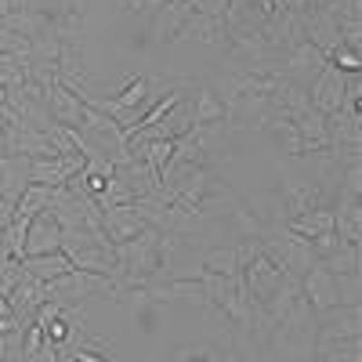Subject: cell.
<instances>
[{
    "label": "cell",
    "mask_w": 362,
    "mask_h": 362,
    "mask_svg": "<svg viewBox=\"0 0 362 362\" xmlns=\"http://www.w3.org/2000/svg\"><path fill=\"white\" fill-rule=\"evenodd\" d=\"M119 272L127 276V286L138 290L145 283H153L163 276V261H160V232L156 228H145L141 235L127 239V243H116L112 247Z\"/></svg>",
    "instance_id": "1"
},
{
    "label": "cell",
    "mask_w": 362,
    "mask_h": 362,
    "mask_svg": "<svg viewBox=\"0 0 362 362\" xmlns=\"http://www.w3.org/2000/svg\"><path fill=\"white\" fill-rule=\"evenodd\" d=\"M257 247H261V254H264L272 264L283 268V272H290L293 279H300V276H305V272L319 261L308 239L293 235L286 225H264V232H261V239H257Z\"/></svg>",
    "instance_id": "2"
},
{
    "label": "cell",
    "mask_w": 362,
    "mask_h": 362,
    "mask_svg": "<svg viewBox=\"0 0 362 362\" xmlns=\"http://www.w3.org/2000/svg\"><path fill=\"white\" fill-rule=\"evenodd\" d=\"M47 286H51V300H54V305H62V308L83 305V300H90V297H112L116 300L112 279L109 276H95V272H83V268H73L69 276L54 279Z\"/></svg>",
    "instance_id": "3"
},
{
    "label": "cell",
    "mask_w": 362,
    "mask_h": 362,
    "mask_svg": "<svg viewBox=\"0 0 362 362\" xmlns=\"http://www.w3.org/2000/svg\"><path fill=\"white\" fill-rule=\"evenodd\" d=\"M329 62H326V54L315 47V44H297L290 54H283V66H279V76L283 80H290V83H297V87H308L322 69H326Z\"/></svg>",
    "instance_id": "4"
},
{
    "label": "cell",
    "mask_w": 362,
    "mask_h": 362,
    "mask_svg": "<svg viewBox=\"0 0 362 362\" xmlns=\"http://www.w3.org/2000/svg\"><path fill=\"white\" fill-rule=\"evenodd\" d=\"M315 337L326 341L362 337V305H337V308L315 312Z\"/></svg>",
    "instance_id": "5"
},
{
    "label": "cell",
    "mask_w": 362,
    "mask_h": 362,
    "mask_svg": "<svg viewBox=\"0 0 362 362\" xmlns=\"http://www.w3.org/2000/svg\"><path fill=\"white\" fill-rule=\"evenodd\" d=\"M276 15L272 0H228L225 8V33H261V25Z\"/></svg>",
    "instance_id": "6"
},
{
    "label": "cell",
    "mask_w": 362,
    "mask_h": 362,
    "mask_svg": "<svg viewBox=\"0 0 362 362\" xmlns=\"http://www.w3.org/2000/svg\"><path fill=\"white\" fill-rule=\"evenodd\" d=\"M261 37H264V44L276 51V54H290L297 44L308 40V37H305V18H297V15H290V11H276V15L261 25Z\"/></svg>",
    "instance_id": "7"
},
{
    "label": "cell",
    "mask_w": 362,
    "mask_h": 362,
    "mask_svg": "<svg viewBox=\"0 0 362 362\" xmlns=\"http://www.w3.org/2000/svg\"><path fill=\"white\" fill-rule=\"evenodd\" d=\"M51 300V286L47 283H40V279H33V276H22L18 279V286L8 293V305H11V315L18 319V326H29L37 319V312Z\"/></svg>",
    "instance_id": "8"
},
{
    "label": "cell",
    "mask_w": 362,
    "mask_h": 362,
    "mask_svg": "<svg viewBox=\"0 0 362 362\" xmlns=\"http://www.w3.org/2000/svg\"><path fill=\"white\" fill-rule=\"evenodd\" d=\"M83 170V156L80 153H66V156H40V160H29V181L47 189L66 185L69 177H76Z\"/></svg>",
    "instance_id": "9"
},
{
    "label": "cell",
    "mask_w": 362,
    "mask_h": 362,
    "mask_svg": "<svg viewBox=\"0 0 362 362\" xmlns=\"http://www.w3.org/2000/svg\"><path fill=\"white\" fill-rule=\"evenodd\" d=\"M44 109L51 112L54 124H62V127H80V124H83V109H87V102H83L80 95H73L66 83L51 80V83L44 87Z\"/></svg>",
    "instance_id": "10"
},
{
    "label": "cell",
    "mask_w": 362,
    "mask_h": 362,
    "mask_svg": "<svg viewBox=\"0 0 362 362\" xmlns=\"http://www.w3.org/2000/svg\"><path fill=\"white\" fill-rule=\"evenodd\" d=\"M300 293L305 300L312 305V312H326V308H337L341 297H337V276L334 272H326L319 261L300 276Z\"/></svg>",
    "instance_id": "11"
},
{
    "label": "cell",
    "mask_w": 362,
    "mask_h": 362,
    "mask_svg": "<svg viewBox=\"0 0 362 362\" xmlns=\"http://www.w3.org/2000/svg\"><path fill=\"white\" fill-rule=\"evenodd\" d=\"M308 102L315 112L329 116V112H337L344 105V73L337 66H326L312 83H308Z\"/></svg>",
    "instance_id": "12"
},
{
    "label": "cell",
    "mask_w": 362,
    "mask_h": 362,
    "mask_svg": "<svg viewBox=\"0 0 362 362\" xmlns=\"http://www.w3.org/2000/svg\"><path fill=\"white\" fill-rule=\"evenodd\" d=\"M62 250V225L51 210L37 214L29 221V232H25V257H40V254H54Z\"/></svg>",
    "instance_id": "13"
},
{
    "label": "cell",
    "mask_w": 362,
    "mask_h": 362,
    "mask_svg": "<svg viewBox=\"0 0 362 362\" xmlns=\"http://www.w3.org/2000/svg\"><path fill=\"white\" fill-rule=\"evenodd\" d=\"M148 225L138 218V210L131 206V203H124V206H105L102 210V232H105V239L116 247V243H127V239H134V235H141Z\"/></svg>",
    "instance_id": "14"
},
{
    "label": "cell",
    "mask_w": 362,
    "mask_h": 362,
    "mask_svg": "<svg viewBox=\"0 0 362 362\" xmlns=\"http://www.w3.org/2000/svg\"><path fill=\"white\" fill-rule=\"evenodd\" d=\"M189 15H192V4H189V0H167L160 11H153V29H148L153 47L174 44V37L181 33V25H185Z\"/></svg>",
    "instance_id": "15"
},
{
    "label": "cell",
    "mask_w": 362,
    "mask_h": 362,
    "mask_svg": "<svg viewBox=\"0 0 362 362\" xmlns=\"http://www.w3.org/2000/svg\"><path fill=\"white\" fill-rule=\"evenodd\" d=\"M305 37L308 44H315L326 58L341 47V25H337V15H329L322 8H308L305 11Z\"/></svg>",
    "instance_id": "16"
},
{
    "label": "cell",
    "mask_w": 362,
    "mask_h": 362,
    "mask_svg": "<svg viewBox=\"0 0 362 362\" xmlns=\"http://www.w3.org/2000/svg\"><path fill=\"white\" fill-rule=\"evenodd\" d=\"M177 40H199V44H228V33H225V18L218 15H189L185 25H181V33L174 37Z\"/></svg>",
    "instance_id": "17"
},
{
    "label": "cell",
    "mask_w": 362,
    "mask_h": 362,
    "mask_svg": "<svg viewBox=\"0 0 362 362\" xmlns=\"http://www.w3.org/2000/svg\"><path fill=\"white\" fill-rule=\"evenodd\" d=\"M25 185H29V156H8V153H0V196L15 206Z\"/></svg>",
    "instance_id": "18"
},
{
    "label": "cell",
    "mask_w": 362,
    "mask_h": 362,
    "mask_svg": "<svg viewBox=\"0 0 362 362\" xmlns=\"http://www.w3.org/2000/svg\"><path fill=\"white\" fill-rule=\"evenodd\" d=\"M329 210H334V232L344 243H358L362 239V203L351 196H337Z\"/></svg>",
    "instance_id": "19"
},
{
    "label": "cell",
    "mask_w": 362,
    "mask_h": 362,
    "mask_svg": "<svg viewBox=\"0 0 362 362\" xmlns=\"http://www.w3.org/2000/svg\"><path fill=\"white\" fill-rule=\"evenodd\" d=\"M293 127H297L300 141H305V156H312V153H322V148H329L326 116H322V112H315V109H305L300 116H293Z\"/></svg>",
    "instance_id": "20"
},
{
    "label": "cell",
    "mask_w": 362,
    "mask_h": 362,
    "mask_svg": "<svg viewBox=\"0 0 362 362\" xmlns=\"http://www.w3.org/2000/svg\"><path fill=\"white\" fill-rule=\"evenodd\" d=\"M22 268H25V276H33L40 283H54V279L69 276L73 261L62 250H54V254H40V257H22Z\"/></svg>",
    "instance_id": "21"
},
{
    "label": "cell",
    "mask_w": 362,
    "mask_h": 362,
    "mask_svg": "<svg viewBox=\"0 0 362 362\" xmlns=\"http://www.w3.org/2000/svg\"><path fill=\"white\" fill-rule=\"evenodd\" d=\"M312 362H362V337H344V341L315 337Z\"/></svg>",
    "instance_id": "22"
},
{
    "label": "cell",
    "mask_w": 362,
    "mask_h": 362,
    "mask_svg": "<svg viewBox=\"0 0 362 362\" xmlns=\"http://www.w3.org/2000/svg\"><path fill=\"white\" fill-rule=\"evenodd\" d=\"M286 228H290L293 235H300V239H312V235H319V232H329V228H334V210H329V206L305 210V214L290 218Z\"/></svg>",
    "instance_id": "23"
},
{
    "label": "cell",
    "mask_w": 362,
    "mask_h": 362,
    "mask_svg": "<svg viewBox=\"0 0 362 362\" xmlns=\"http://www.w3.org/2000/svg\"><path fill=\"white\" fill-rule=\"evenodd\" d=\"M264 131L283 145L286 156H305V141H300V134H297V127H293V119H286V116H279V112H272V116L264 119Z\"/></svg>",
    "instance_id": "24"
},
{
    "label": "cell",
    "mask_w": 362,
    "mask_h": 362,
    "mask_svg": "<svg viewBox=\"0 0 362 362\" xmlns=\"http://www.w3.org/2000/svg\"><path fill=\"white\" fill-rule=\"evenodd\" d=\"M228 221H232V232H235V239H261V232H264V225H261V218L250 210V203H243V199H232L228 203Z\"/></svg>",
    "instance_id": "25"
},
{
    "label": "cell",
    "mask_w": 362,
    "mask_h": 362,
    "mask_svg": "<svg viewBox=\"0 0 362 362\" xmlns=\"http://www.w3.org/2000/svg\"><path fill=\"white\" fill-rule=\"evenodd\" d=\"M199 286H203V297H206V305L210 308H225V300L232 297V290H235V276H218V272H206V268H199Z\"/></svg>",
    "instance_id": "26"
},
{
    "label": "cell",
    "mask_w": 362,
    "mask_h": 362,
    "mask_svg": "<svg viewBox=\"0 0 362 362\" xmlns=\"http://www.w3.org/2000/svg\"><path fill=\"white\" fill-rule=\"evenodd\" d=\"M196 124H225V102L210 87H199L192 98V127Z\"/></svg>",
    "instance_id": "27"
},
{
    "label": "cell",
    "mask_w": 362,
    "mask_h": 362,
    "mask_svg": "<svg viewBox=\"0 0 362 362\" xmlns=\"http://www.w3.org/2000/svg\"><path fill=\"white\" fill-rule=\"evenodd\" d=\"M47 206H51V189L47 185H37V181H29V185L22 189V196H18V203H15V214L33 221L37 214H44Z\"/></svg>",
    "instance_id": "28"
},
{
    "label": "cell",
    "mask_w": 362,
    "mask_h": 362,
    "mask_svg": "<svg viewBox=\"0 0 362 362\" xmlns=\"http://www.w3.org/2000/svg\"><path fill=\"white\" fill-rule=\"evenodd\" d=\"M326 272H334V276H348V272H362V250L358 243H341L329 257L319 261Z\"/></svg>",
    "instance_id": "29"
},
{
    "label": "cell",
    "mask_w": 362,
    "mask_h": 362,
    "mask_svg": "<svg viewBox=\"0 0 362 362\" xmlns=\"http://www.w3.org/2000/svg\"><path fill=\"white\" fill-rule=\"evenodd\" d=\"M199 268L218 272V276H239V261H235V243L232 247H210L199 261Z\"/></svg>",
    "instance_id": "30"
},
{
    "label": "cell",
    "mask_w": 362,
    "mask_h": 362,
    "mask_svg": "<svg viewBox=\"0 0 362 362\" xmlns=\"http://www.w3.org/2000/svg\"><path fill=\"white\" fill-rule=\"evenodd\" d=\"M337 297H341V305H362V272L337 276Z\"/></svg>",
    "instance_id": "31"
},
{
    "label": "cell",
    "mask_w": 362,
    "mask_h": 362,
    "mask_svg": "<svg viewBox=\"0 0 362 362\" xmlns=\"http://www.w3.org/2000/svg\"><path fill=\"white\" fill-rule=\"evenodd\" d=\"M25 276V268H22V257H4L0 261V293H11L18 286V279Z\"/></svg>",
    "instance_id": "32"
},
{
    "label": "cell",
    "mask_w": 362,
    "mask_h": 362,
    "mask_svg": "<svg viewBox=\"0 0 362 362\" xmlns=\"http://www.w3.org/2000/svg\"><path fill=\"white\" fill-rule=\"evenodd\" d=\"M326 62H329V66H337L341 73H358V69H362V51H351V47L341 44L334 54L326 58Z\"/></svg>",
    "instance_id": "33"
},
{
    "label": "cell",
    "mask_w": 362,
    "mask_h": 362,
    "mask_svg": "<svg viewBox=\"0 0 362 362\" xmlns=\"http://www.w3.org/2000/svg\"><path fill=\"white\" fill-rule=\"evenodd\" d=\"M308 243H312V250H315V257L322 261V257H329V254H334L341 243H344V239L334 232V228H329V232H319V235H312L308 239Z\"/></svg>",
    "instance_id": "34"
},
{
    "label": "cell",
    "mask_w": 362,
    "mask_h": 362,
    "mask_svg": "<svg viewBox=\"0 0 362 362\" xmlns=\"http://www.w3.org/2000/svg\"><path fill=\"white\" fill-rule=\"evenodd\" d=\"M62 0H11V11H33V15H54Z\"/></svg>",
    "instance_id": "35"
},
{
    "label": "cell",
    "mask_w": 362,
    "mask_h": 362,
    "mask_svg": "<svg viewBox=\"0 0 362 362\" xmlns=\"http://www.w3.org/2000/svg\"><path fill=\"white\" fill-rule=\"evenodd\" d=\"M127 15H148V11H160L167 0H119Z\"/></svg>",
    "instance_id": "36"
},
{
    "label": "cell",
    "mask_w": 362,
    "mask_h": 362,
    "mask_svg": "<svg viewBox=\"0 0 362 362\" xmlns=\"http://www.w3.org/2000/svg\"><path fill=\"white\" fill-rule=\"evenodd\" d=\"M189 4H192V11L196 15H225V8H228V0H189Z\"/></svg>",
    "instance_id": "37"
},
{
    "label": "cell",
    "mask_w": 362,
    "mask_h": 362,
    "mask_svg": "<svg viewBox=\"0 0 362 362\" xmlns=\"http://www.w3.org/2000/svg\"><path fill=\"white\" fill-rule=\"evenodd\" d=\"M73 362H112V355H102V351H87V348H73L69 351Z\"/></svg>",
    "instance_id": "38"
},
{
    "label": "cell",
    "mask_w": 362,
    "mask_h": 362,
    "mask_svg": "<svg viewBox=\"0 0 362 362\" xmlns=\"http://www.w3.org/2000/svg\"><path fill=\"white\" fill-rule=\"evenodd\" d=\"M11 218H15V206H11L4 196H0V232H4V228L11 225Z\"/></svg>",
    "instance_id": "39"
},
{
    "label": "cell",
    "mask_w": 362,
    "mask_h": 362,
    "mask_svg": "<svg viewBox=\"0 0 362 362\" xmlns=\"http://www.w3.org/2000/svg\"><path fill=\"white\" fill-rule=\"evenodd\" d=\"M210 362H247L243 355H239V351H225L221 358H210Z\"/></svg>",
    "instance_id": "40"
},
{
    "label": "cell",
    "mask_w": 362,
    "mask_h": 362,
    "mask_svg": "<svg viewBox=\"0 0 362 362\" xmlns=\"http://www.w3.org/2000/svg\"><path fill=\"white\" fill-rule=\"evenodd\" d=\"M189 351H192V348H177V351H174L167 362H185V358H189Z\"/></svg>",
    "instance_id": "41"
},
{
    "label": "cell",
    "mask_w": 362,
    "mask_h": 362,
    "mask_svg": "<svg viewBox=\"0 0 362 362\" xmlns=\"http://www.w3.org/2000/svg\"><path fill=\"white\" fill-rule=\"evenodd\" d=\"M185 362H210V358H206V355H203V351H196V355H192V351H189V358H185Z\"/></svg>",
    "instance_id": "42"
},
{
    "label": "cell",
    "mask_w": 362,
    "mask_h": 362,
    "mask_svg": "<svg viewBox=\"0 0 362 362\" xmlns=\"http://www.w3.org/2000/svg\"><path fill=\"white\" fill-rule=\"evenodd\" d=\"M4 15H11V0H0V18Z\"/></svg>",
    "instance_id": "43"
},
{
    "label": "cell",
    "mask_w": 362,
    "mask_h": 362,
    "mask_svg": "<svg viewBox=\"0 0 362 362\" xmlns=\"http://www.w3.org/2000/svg\"><path fill=\"white\" fill-rule=\"evenodd\" d=\"M4 102H8V87H4V83H0V105H4Z\"/></svg>",
    "instance_id": "44"
},
{
    "label": "cell",
    "mask_w": 362,
    "mask_h": 362,
    "mask_svg": "<svg viewBox=\"0 0 362 362\" xmlns=\"http://www.w3.org/2000/svg\"><path fill=\"white\" fill-rule=\"evenodd\" d=\"M0 153H4V124H0Z\"/></svg>",
    "instance_id": "45"
}]
</instances>
